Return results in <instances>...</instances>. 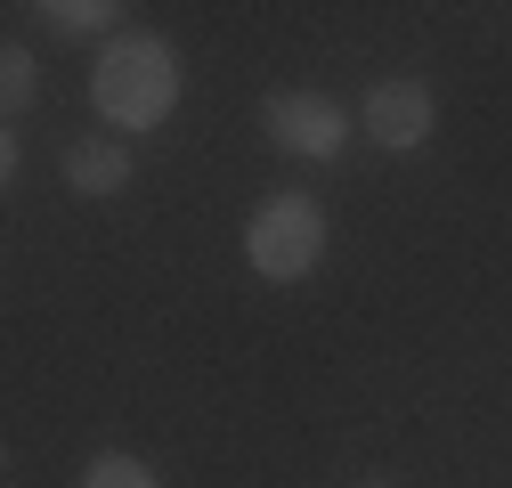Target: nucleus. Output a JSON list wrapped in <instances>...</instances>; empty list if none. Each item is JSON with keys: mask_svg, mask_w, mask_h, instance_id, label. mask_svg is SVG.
<instances>
[{"mask_svg": "<svg viewBox=\"0 0 512 488\" xmlns=\"http://www.w3.org/2000/svg\"><path fill=\"white\" fill-rule=\"evenodd\" d=\"M261 131H269V147H285V155L334 163V155L350 147V114H342V98H326V90H269V98H261Z\"/></svg>", "mask_w": 512, "mask_h": 488, "instance_id": "obj_3", "label": "nucleus"}, {"mask_svg": "<svg viewBox=\"0 0 512 488\" xmlns=\"http://www.w3.org/2000/svg\"><path fill=\"white\" fill-rule=\"evenodd\" d=\"M90 106L114 122L122 139L131 131H163L179 114V49L163 33H114L90 66Z\"/></svg>", "mask_w": 512, "mask_h": 488, "instance_id": "obj_1", "label": "nucleus"}, {"mask_svg": "<svg viewBox=\"0 0 512 488\" xmlns=\"http://www.w3.org/2000/svg\"><path fill=\"white\" fill-rule=\"evenodd\" d=\"M431 131H439V98H431L415 74H391V82L366 90V139H374L382 155H415Z\"/></svg>", "mask_w": 512, "mask_h": 488, "instance_id": "obj_4", "label": "nucleus"}, {"mask_svg": "<svg viewBox=\"0 0 512 488\" xmlns=\"http://www.w3.org/2000/svg\"><path fill=\"white\" fill-rule=\"evenodd\" d=\"M82 488H163L139 456H122V448H106V456H90V472H82Z\"/></svg>", "mask_w": 512, "mask_h": 488, "instance_id": "obj_7", "label": "nucleus"}, {"mask_svg": "<svg viewBox=\"0 0 512 488\" xmlns=\"http://www.w3.org/2000/svg\"><path fill=\"white\" fill-rule=\"evenodd\" d=\"M366 488H391V480H366Z\"/></svg>", "mask_w": 512, "mask_h": 488, "instance_id": "obj_9", "label": "nucleus"}, {"mask_svg": "<svg viewBox=\"0 0 512 488\" xmlns=\"http://www.w3.org/2000/svg\"><path fill=\"white\" fill-rule=\"evenodd\" d=\"M41 17H49V33H66V41H90V33L114 41V17L122 9H114V0H49Z\"/></svg>", "mask_w": 512, "mask_h": 488, "instance_id": "obj_6", "label": "nucleus"}, {"mask_svg": "<svg viewBox=\"0 0 512 488\" xmlns=\"http://www.w3.org/2000/svg\"><path fill=\"white\" fill-rule=\"evenodd\" d=\"M244 261L269 285H301L317 261H326V204L301 196V188L261 196V212L244 220Z\"/></svg>", "mask_w": 512, "mask_h": 488, "instance_id": "obj_2", "label": "nucleus"}, {"mask_svg": "<svg viewBox=\"0 0 512 488\" xmlns=\"http://www.w3.org/2000/svg\"><path fill=\"white\" fill-rule=\"evenodd\" d=\"M33 90H41V66H33V49H0V98H9V114H25L33 106Z\"/></svg>", "mask_w": 512, "mask_h": 488, "instance_id": "obj_8", "label": "nucleus"}, {"mask_svg": "<svg viewBox=\"0 0 512 488\" xmlns=\"http://www.w3.org/2000/svg\"><path fill=\"white\" fill-rule=\"evenodd\" d=\"M66 188H74V196H122V188H131V147L74 139V147H66Z\"/></svg>", "mask_w": 512, "mask_h": 488, "instance_id": "obj_5", "label": "nucleus"}]
</instances>
